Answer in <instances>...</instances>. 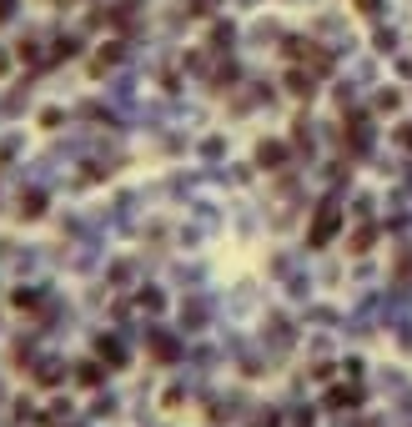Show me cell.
Instances as JSON below:
<instances>
[{
    "label": "cell",
    "instance_id": "1",
    "mask_svg": "<svg viewBox=\"0 0 412 427\" xmlns=\"http://www.w3.org/2000/svg\"><path fill=\"white\" fill-rule=\"evenodd\" d=\"M337 226H342V211H337V206H322V217H317V226H312V246H327V242L337 237Z\"/></svg>",
    "mask_w": 412,
    "mask_h": 427
}]
</instances>
